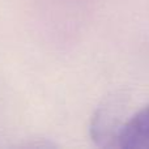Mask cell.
Masks as SVG:
<instances>
[{"label": "cell", "mask_w": 149, "mask_h": 149, "mask_svg": "<svg viewBox=\"0 0 149 149\" xmlns=\"http://www.w3.org/2000/svg\"><path fill=\"white\" fill-rule=\"evenodd\" d=\"M115 147L123 149H149V105L139 110L114 136Z\"/></svg>", "instance_id": "1"}]
</instances>
